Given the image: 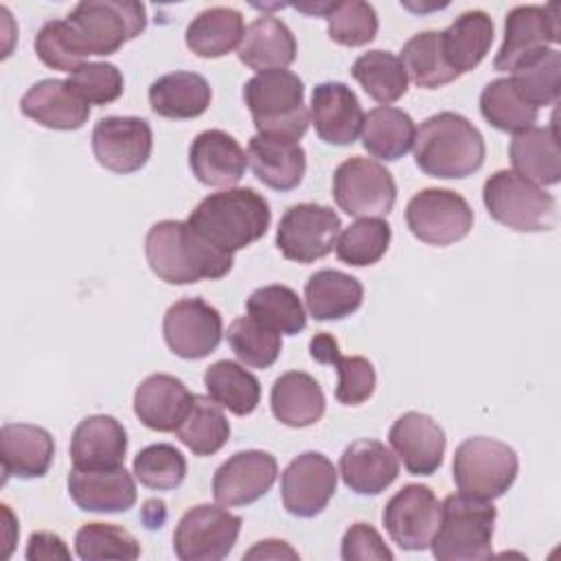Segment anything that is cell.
Listing matches in <instances>:
<instances>
[{
	"mask_svg": "<svg viewBox=\"0 0 561 561\" xmlns=\"http://www.w3.org/2000/svg\"><path fill=\"white\" fill-rule=\"evenodd\" d=\"M145 256L151 272L169 285L217 280L232 270V254L215 248L188 221L162 219L145 237Z\"/></svg>",
	"mask_w": 561,
	"mask_h": 561,
	"instance_id": "1",
	"label": "cell"
},
{
	"mask_svg": "<svg viewBox=\"0 0 561 561\" xmlns=\"http://www.w3.org/2000/svg\"><path fill=\"white\" fill-rule=\"evenodd\" d=\"M186 221L215 248L234 254L267 232L272 210L267 199L250 186L224 188L206 195Z\"/></svg>",
	"mask_w": 561,
	"mask_h": 561,
	"instance_id": "2",
	"label": "cell"
},
{
	"mask_svg": "<svg viewBox=\"0 0 561 561\" xmlns=\"http://www.w3.org/2000/svg\"><path fill=\"white\" fill-rule=\"evenodd\" d=\"M484 156L480 129L462 114L438 112L416 129L414 162L430 178H467L484 164Z\"/></svg>",
	"mask_w": 561,
	"mask_h": 561,
	"instance_id": "3",
	"label": "cell"
},
{
	"mask_svg": "<svg viewBox=\"0 0 561 561\" xmlns=\"http://www.w3.org/2000/svg\"><path fill=\"white\" fill-rule=\"evenodd\" d=\"M243 101L259 136L298 142L309 127L305 85L291 70L256 72L243 83Z\"/></svg>",
	"mask_w": 561,
	"mask_h": 561,
	"instance_id": "4",
	"label": "cell"
},
{
	"mask_svg": "<svg viewBox=\"0 0 561 561\" xmlns=\"http://www.w3.org/2000/svg\"><path fill=\"white\" fill-rule=\"evenodd\" d=\"M497 511L491 502L451 493L440 502L438 528L430 541L438 561H482L493 554Z\"/></svg>",
	"mask_w": 561,
	"mask_h": 561,
	"instance_id": "5",
	"label": "cell"
},
{
	"mask_svg": "<svg viewBox=\"0 0 561 561\" xmlns=\"http://www.w3.org/2000/svg\"><path fill=\"white\" fill-rule=\"evenodd\" d=\"M77 46L85 57L114 55L147 26L145 4L131 0H85L66 18Z\"/></svg>",
	"mask_w": 561,
	"mask_h": 561,
	"instance_id": "6",
	"label": "cell"
},
{
	"mask_svg": "<svg viewBox=\"0 0 561 561\" xmlns=\"http://www.w3.org/2000/svg\"><path fill=\"white\" fill-rule=\"evenodd\" d=\"M482 202L497 224L517 232H546L557 226L554 195L508 169L486 178Z\"/></svg>",
	"mask_w": 561,
	"mask_h": 561,
	"instance_id": "7",
	"label": "cell"
},
{
	"mask_svg": "<svg viewBox=\"0 0 561 561\" xmlns=\"http://www.w3.org/2000/svg\"><path fill=\"white\" fill-rule=\"evenodd\" d=\"M519 471L517 454L511 445L489 438H465L454 451V482L460 493L493 502L515 482Z\"/></svg>",
	"mask_w": 561,
	"mask_h": 561,
	"instance_id": "8",
	"label": "cell"
},
{
	"mask_svg": "<svg viewBox=\"0 0 561 561\" xmlns=\"http://www.w3.org/2000/svg\"><path fill=\"white\" fill-rule=\"evenodd\" d=\"M333 197L348 217H383L397 202V184L381 162L353 156L333 173Z\"/></svg>",
	"mask_w": 561,
	"mask_h": 561,
	"instance_id": "9",
	"label": "cell"
},
{
	"mask_svg": "<svg viewBox=\"0 0 561 561\" xmlns=\"http://www.w3.org/2000/svg\"><path fill=\"white\" fill-rule=\"evenodd\" d=\"M410 232L427 245H451L462 241L473 228L469 202L449 188H423L405 206Z\"/></svg>",
	"mask_w": 561,
	"mask_h": 561,
	"instance_id": "10",
	"label": "cell"
},
{
	"mask_svg": "<svg viewBox=\"0 0 561 561\" xmlns=\"http://www.w3.org/2000/svg\"><path fill=\"white\" fill-rule=\"evenodd\" d=\"M241 524V517L221 504L191 506L173 530V552L182 561H219L234 548Z\"/></svg>",
	"mask_w": 561,
	"mask_h": 561,
	"instance_id": "11",
	"label": "cell"
},
{
	"mask_svg": "<svg viewBox=\"0 0 561 561\" xmlns=\"http://www.w3.org/2000/svg\"><path fill=\"white\" fill-rule=\"evenodd\" d=\"M340 228L342 221L333 208L311 202L294 204L278 221L276 245L289 261L313 263L335 248Z\"/></svg>",
	"mask_w": 561,
	"mask_h": 561,
	"instance_id": "12",
	"label": "cell"
},
{
	"mask_svg": "<svg viewBox=\"0 0 561 561\" xmlns=\"http://www.w3.org/2000/svg\"><path fill=\"white\" fill-rule=\"evenodd\" d=\"M162 335L173 355L182 359H202L219 346L224 320L204 298H182L167 309Z\"/></svg>",
	"mask_w": 561,
	"mask_h": 561,
	"instance_id": "13",
	"label": "cell"
},
{
	"mask_svg": "<svg viewBox=\"0 0 561 561\" xmlns=\"http://www.w3.org/2000/svg\"><path fill=\"white\" fill-rule=\"evenodd\" d=\"M153 151V131L138 116H105L92 129V153L112 173L140 171Z\"/></svg>",
	"mask_w": 561,
	"mask_h": 561,
	"instance_id": "14",
	"label": "cell"
},
{
	"mask_svg": "<svg viewBox=\"0 0 561 561\" xmlns=\"http://www.w3.org/2000/svg\"><path fill=\"white\" fill-rule=\"evenodd\" d=\"M440 502L425 484H405L383 506L381 522L403 550H425L438 528Z\"/></svg>",
	"mask_w": 561,
	"mask_h": 561,
	"instance_id": "15",
	"label": "cell"
},
{
	"mask_svg": "<svg viewBox=\"0 0 561 561\" xmlns=\"http://www.w3.org/2000/svg\"><path fill=\"white\" fill-rule=\"evenodd\" d=\"M337 489V469L320 451L296 456L280 476L283 506L294 517L320 515Z\"/></svg>",
	"mask_w": 561,
	"mask_h": 561,
	"instance_id": "16",
	"label": "cell"
},
{
	"mask_svg": "<svg viewBox=\"0 0 561 561\" xmlns=\"http://www.w3.org/2000/svg\"><path fill=\"white\" fill-rule=\"evenodd\" d=\"M559 4H519L506 13L504 39L493 59V68L511 72L515 64L537 50L559 42Z\"/></svg>",
	"mask_w": 561,
	"mask_h": 561,
	"instance_id": "17",
	"label": "cell"
},
{
	"mask_svg": "<svg viewBox=\"0 0 561 561\" xmlns=\"http://www.w3.org/2000/svg\"><path fill=\"white\" fill-rule=\"evenodd\" d=\"M278 476V462L261 449H245L221 462L213 476V495L221 506H245L261 500Z\"/></svg>",
	"mask_w": 561,
	"mask_h": 561,
	"instance_id": "18",
	"label": "cell"
},
{
	"mask_svg": "<svg viewBox=\"0 0 561 561\" xmlns=\"http://www.w3.org/2000/svg\"><path fill=\"white\" fill-rule=\"evenodd\" d=\"M388 443L408 473L432 476L443 465L447 436L432 416L423 412H405L392 423Z\"/></svg>",
	"mask_w": 561,
	"mask_h": 561,
	"instance_id": "19",
	"label": "cell"
},
{
	"mask_svg": "<svg viewBox=\"0 0 561 561\" xmlns=\"http://www.w3.org/2000/svg\"><path fill=\"white\" fill-rule=\"evenodd\" d=\"M309 118L327 145H353L364 125V110L357 94L340 81L318 83L311 92Z\"/></svg>",
	"mask_w": 561,
	"mask_h": 561,
	"instance_id": "20",
	"label": "cell"
},
{
	"mask_svg": "<svg viewBox=\"0 0 561 561\" xmlns=\"http://www.w3.org/2000/svg\"><path fill=\"white\" fill-rule=\"evenodd\" d=\"M68 493L85 513H125L136 500L134 476L121 465L112 469H77L68 473Z\"/></svg>",
	"mask_w": 561,
	"mask_h": 561,
	"instance_id": "21",
	"label": "cell"
},
{
	"mask_svg": "<svg viewBox=\"0 0 561 561\" xmlns=\"http://www.w3.org/2000/svg\"><path fill=\"white\" fill-rule=\"evenodd\" d=\"M2 484L9 478L33 480L48 473L55 458V440L48 430L33 423H4L0 430Z\"/></svg>",
	"mask_w": 561,
	"mask_h": 561,
	"instance_id": "22",
	"label": "cell"
},
{
	"mask_svg": "<svg viewBox=\"0 0 561 561\" xmlns=\"http://www.w3.org/2000/svg\"><path fill=\"white\" fill-rule=\"evenodd\" d=\"M188 167L197 182L232 188L248 169V153L234 136L221 129H206L188 147Z\"/></svg>",
	"mask_w": 561,
	"mask_h": 561,
	"instance_id": "23",
	"label": "cell"
},
{
	"mask_svg": "<svg viewBox=\"0 0 561 561\" xmlns=\"http://www.w3.org/2000/svg\"><path fill=\"white\" fill-rule=\"evenodd\" d=\"M127 430L110 414H90L72 432L70 460L77 469H112L125 462Z\"/></svg>",
	"mask_w": 561,
	"mask_h": 561,
	"instance_id": "24",
	"label": "cell"
},
{
	"mask_svg": "<svg viewBox=\"0 0 561 561\" xmlns=\"http://www.w3.org/2000/svg\"><path fill=\"white\" fill-rule=\"evenodd\" d=\"M193 403V392L182 379L156 373L145 377L134 392V414L153 432H175Z\"/></svg>",
	"mask_w": 561,
	"mask_h": 561,
	"instance_id": "25",
	"label": "cell"
},
{
	"mask_svg": "<svg viewBox=\"0 0 561 561\" xmlns=\"http://www.w3.org/2000/svg\"><path fill=\"white\" fill-rule=\"evenodd\" d=\"M20 110L37 125L57 131L81 129L90 116V105L83 103L61 79H42L33 83L22 94Z\"/></svg>",
	"mask_w": 561,
	"mask_h": 561,
	"instance_id": "26",
	"label": "cell"
},
{
	"mask_svg": "<svg viewBox=\"0 0 561 561\" xmlns=\"http://www.w3.org/2000/svg\"><path fill=\"white\" fill-rule=\"evenodd\" d=\"M342 482L357 495H379L399 476L397 456L375 438L353 440L340 456Z\"/></svg>",
	"mask_w": 561,
	"mask_h": 561,
	"instance_id": "27",
	"label": "cell"
},
{
	"mask_svg": "<svg viewBox=\"0 0 561 561\" xmlns=\"http://www.w3.org/2000/svg\"><path fill=\"white\" fill-rule=\"evenodd\" d=\"M513 171L537 186H552L561 180V149L557 123L550 127H528L513 136L508 145Z\"/></svg>",
	"mask_w": 561,
	"mask_h": 561,
	"instance_id": "28",
	"label": "cell"
},
{
	"mask_svg": "<svg viewBox=\"0 0 561 561\" xmlns=\"http://www.w3.org/2000/svg\"><path fill=\"white\" fill-rule=\"evenodd\" d=\"M237 55L241 64L256 72L287 68L296 59V37L283 20L261 15L248 24Z\"/></svg>",
	"mask_w": 561,
	"mask_h": 561,
	"instance_id": "29",
	"label": "cell"
},
{
	"mask_svg": "<svg viewBox=\"0 0 561 561\" xmlns=\"http://www.w3.org/2000/svg\"><path fill=\"white\" fill-rule=\"evenodd\" d=\"M270 405L283 425L309 427L322 419L327 399L316 377L305 370H287L274 381Z\"/></svg>",
	"mask_w": 561,
	"mask_h": 561,
	"instance_id": "30",
	"label": "cell"
},
{
	"mask_svg": "<svg viewBox=\"0 0 561 561\" xmlns=\"http://www.w3.org/2000/svg\"><path fill=\"white\" fill-rule=\"evenodd\" d=\"M210 99V83L202 75L188 70L162 75L149 85V105L162 118H197L208 110Z\"/></svg>",
	"mask_w": 561,
	"mask_h": 561,
	"instance_id": "31",
	"label": "cell"
},
{
	"mask_svg": "<svg viewBox=\"0 0 561 561\" xmlns=\"http://www.w3.org/2000/svg\"><path fill=\"white\" fill-rule=\"evenodd\" d=\"M248 162L256 180L274 191L296 188L307 169V158L300 142L265 138L259 134L248 142Z\"/></svg>",
	"mask_w": 561,
	"mask_h": 561,
	"instance_id": "32",
	"label": "cell"
},
{
	"mask_svg": "<svg viewBox=\"0 0 561 561\" xmlns=\"http://www.w3.org/2000/svg\"><path fill=\"white\" fill-rule=\"evenodd\" d=\"M364 285L340 270H318L305 283V305L313 320H344L362 307Z\"/></svg>",
	"mask_w": 561,
	"mask_h": 561,
	"instance_id": "33",
	"label": "cell"
},
{
	"mask_svg": "<svg viewBox=\"0 0 561 561\" xmlns=\"http://www.w3.org/2000/svg\"><path fill=\"white\" fill-rule=\"evenodd\" d=\"M443 55L458 75L473 70L493 44V20L482 9L460 13L445 31H440Z\"/></svg>",
	"mask_w": 561,
	"mask_h": 561,
	"instance_id": "34",
	"label": "cell"
},
{
	"mask_svg": "<svg viewBox=\"0 0 561 561\" xmlns=\"http://www.w3.org/2000/svg\"><path fill=\"white\" fill-rule=\"evenodd\" d=\"M243 33L245 24L241 11L232 7H210L191 20L184 42L197 57L217 59L239 48Z\"/></svg>",
	"mask_w": 561,
	"mask_h": 561,
	"instance_id": "35",
	"label": "cell"
},
{
	"mask_svg": "<svg viewBox=\"0 0 561 561\" xmlns=\"http://www.w3.org/2000/svg\"><path fill=\"white\" fill-rule=\"evenodd\" d=\"M359 134L364 149L373 158L394 162L414 147L416 125L408 112L390 105H379L364 114V125Z\"/></svg>",
	"mask_w": 561,
	"mask_h": 561,
	"instance_id": "36",
	"label": "cell"
},
{
	"mask_svg": "<svg viewBox=\"0 0 561 561\" xmlns=\"http://www.w3.org/2000/svg\"><path fill=\"white\" fill-rule=\"evenodd\" d=\"M204 386L215 403L237 416L252 414L261 401L259 379L241 364L230 359L210 364L204 373Z\"/></svg>",
	"mask_w": 561,
	"mask_h": 561,
	"instance_id": "37",
	"label": "cell"
},
{
	"mask_svg": "<svg viewBox=\"0 0 561 561\" xmlns=\"http://www.w3.org/2000/svg\"><path fill=\"white\" fill-rule=\"evenodd\" d=\"M508 79L515 92L535 110L554 105L559 99L561 53L554 48H543L528 55L515 64Z\"/></svg>",
	"mask_w": 561,
	"mask_h": 561,
	"instance_id": "38",
	"label": "cell"
},
{
	"mask_svg": "<svg viewBox=\"0 0 561 561\" xmlns=\"http://www.w3.org/2000/svg\"><path fill=\"white\" fill-rule=\"evenodd\" d=\"M175 436L195 456H213L228 443L230 423L219 403L210 397L193 394V403L178 425Z\"/></svg>",
	"mask_w": 561,
	"mask_h": 561,
	"instance_id": "39",
	"label": "cell"
},
{
	"mask_svg": "<svg viewBox=\"0 0 561 561\" xmlns=\"http://www.w3.org/2000/svg\"><path fill=\"white\" fill-rule=\"evenodd\" d=\"M351 75L364 92L381 105L399 101L410 83L401 59L388 50H368L359 55L351 66Z\"/></svg>",
	"mask_w": 561,
	"mask_h": 561,
	"instance_id": "40",
	"label": "cell"
},
{
	"mask_svg": "<svg viewBox=\"0 0 561 561\" xmlns=\"http://www.w3.org/2000/svg\"><path fill=\"white\" fill-rule=\"evenodd\" d=\"M399 59L408 72V79L425 90L443 88L460 77L445 61L440 31H423L412 35L403 44Z\"/></svg>",
	"mask_w": 561,
	"mask_h": 561,
	"instance_id": "41",
	"label": "cell"
},
{
	"mask_svg": "<svg viewBox=\"0 0 561 561\" xmlns=\"http://www.w3.org/2000/svg\"><path fill=\"white\" fill-rule=\"evenodd\" d=\"M245 311L280 335H296L307 327V313L298 294L287 285H263L245 300Z\"/></svg>",
	"mask_w": 561,
	"mask_h": 561,
	"instance_id": "42",
	"label": "cell"
},
{
	"mask_svg": "<svg viewBox=\"0 0 561 561\" xmlns=\"http://www.w3.org/2000/svg\"><path fill=\"white\" fill-rule=\"evenodd\" d=\"M480 112L489 125L508 134H519L537 123V110L515 92L508 77L493 79L484 85L480 94Z\"/></svg>",
	"mask_w": 561,
	"mask_h": 561,
	"instance_id": "43",
	"label": "cell"
},
{
	"mask_svg": "<svg viewBox=\"0 0 561 561\" xmlns=\"http://www.w3.org/2000/svg\"><path fill=\"white\" fill-rule=\"evenodd\" d=\"M392 230L381 217H364L342 230L335 241V254L342 263L366 267L377 263L390 245Z\"/></svg>",
	"mask_w": 561,
	"mask_h": 561,
	"instance_id": "44",
	"label": "cell"
},
{
	"mask_svg": "<svg viewBox=\"0 0 561 561\" xmlns=\"http://www.w3.org/2000/svg\"><path fill=\"white\" fill-rule=\"evenodd\" d=\"M226 337L239 362L250 368H270L283 348L280 333L259 322L250 313L234 318Z\"/></svg>",
	"mask_w": 561,
	"mask_h": 561,
	"instance_id": "45",
	"label": "cell"
},
{
	"mask_svg": "<svg viewBox=\"0 0 561 561\" xmlns=\"http://www.w3.org/2000/svg\"><path fill=\"white\" fill-rule=\"evenodd\" d=\"M75 550L77 557L83 561L96 559H138L140 543L138 539L116 524L90 522L83 524L75 535Z\"/></svg>",
	"mask_w": 561,
	"mask_h": 561,
	"instance_id": "46",
	"label": "cell"
},
{
	"mask_svg": "<svg viewBox=\"0 0 561 561\" xmlns=\"http://www.w3.org/2000/svg\"><path fill=\"white\" fill-rule=\"evenodd\" d=\"M377 28V11L364 0L333 2L331 11L327 13V33L340 46H366L375 39Z\"/></svg>",
	"mask_w": 561,
	"mask_h": 561,
	"instance_id": "47",
	"label": "cell"
},
{
	"mask_svg": "<svg viewBox=\"0 0 561 561\" xmlns=\"http://www.w3.org/2000/svg\"><path fill=\"white\" fill-rule=\"evenodd\" d=\"M134 476L147 489L173 491L186 478V458L173 445L156 443L136 454Z\"/></svg>",
	"mask_w": 561,
	"mask_h": 561,
	"instance_id": "48",
	"label": "cell"
},
{
	"mask_svg": "<svg viewBox=\"0 0 561 561\" xmlns=\"http://www.w3.org/2000/svg\"><path fill=\"white\" fill-rule=\"evenodd\" d=\"M68 88L88 105L114 103L123 90V72L107 61H88L66 79Z\"/></svg>",
	"mask_w": 561,
	"mask_h": 561,
	"instance_id": "49",
	"label": "cell"
},
{
	"mask_svg": "<svg viewBox=\"0 0 561 561\" xmlns=\"http://www.w3.org/2000/svg\"><path fill=\"white\" fill-rule=\"evenodd\" d=\"M35 55L53 70L75 72L85 64V55L75 42L66 20H48L35 35Z\"/></svg>",
	"mask_w": 561,
	"mask_h": 561,
	"instance_id": "50",
	"label": "cell"
},
{
	"mask_svg": "<svg viewBox=\"0 0 561 561\" xmlns=\"http://www.w3.org/2000/svg\"><path fill=\"white\" fill-rule=\"evenodd\" d=\"M337 370V386H335V399L344 405H359L368 401L377 386L375 366L370 359L362 355H348L335 359Z\"/></svg>",
	"mask_w": 561,
	"mask_h": 561,
	"instance_id": "51",
	"label": "cell"
},
{
	"mask_svg": "<svg viewBox=\"0 0 561 561\" xmlns=\"http://www.w3.org/2000/svg\"><path fill=\"white\" fill-rule=\"evenodd\" d=\"M340 557L344 561H392V550L383 543L381 535L366 522H357L346 528L342 543H340Z\"/></svg>",
	"mask_w": 561,
	"mask_h": 561,
	"instance_id": "52",
	"label": "cell"
},
{
	"mask_svg": "<svg viewBox=\"0 0 561 561\" xmlns=\"http://www.w3.org/2000/svg\"><path fill=\"white\" fill-rule=\"evenodd\" d=\"M26 559L28 561H48V559H70V550L66 548L64 539L55 533H33L26 543Z\"/></svg>",
	"mask_w": 561,
	"mask_h": 561,
	"instance_id": "53",
	"label": "cell"
},
{
	"mask_svg": "<svg viewBox=\"0 0 561 561\" xmlns=\"http://www.w3.org/2000/svg\"><path fill=\"white\" fill-rule=\"evenodd\" d=\"M309 353L320 364H335V359L340 357V346L333 335L316 333L309 342Z\"/></svg>",
	"mask_w": 561,
	"mask_h": 561,
	"instance_id": "54",
	"label": "cell"
},
{
	"mask_svg": "<svg viewBox=\"0 0 561 561\" xmlns=\"http://www.w3.org/2000/svg\"><path fill=\"white\" fill-rule=\"evenodd\" d=\"M283 557L296 559L298 552L291 550L285 541H278V539L259 541L252 550H248V552L243 554V559H283Z\"/></svg>",
	"mask_w": 561,
	"mask_h": 561,
	"instance_id": "55",
	"label": "cell"
},
{
	"mask_svg": "<svg viewBox=\"0 0 561 561\" xmlns=\"http://www.w3.org/2000/svg\"><path fill=\"white\" fill-rule=\"evenodd\" d=\"M0 508H2V519H4V546H7L4 552H2V559H7L13 550V539L18 535V522H15V517H13V513L7 504H2Z\"/></svg>",
	"mask_w": 561,
	"mask_h": 561,
	"instance_id": "56",
	"label": "cell"
},
{
	"mask_svg": "<svg viewBox=\"0 0 561 561\" xmlns=\"http://www.w3.org/2000/svg\"><path fill=\"white\" fill-rule=\"evenodd\" d=\"M298 11H302V13H309V15H322V18H327V13L331 11V7H333V2H311V4H294Z\"/></svg>",
	"mask_w": 561,
	"mask_h": 561,
	"instance_id": "57",
	"label": "cell"
}]
</instances>
